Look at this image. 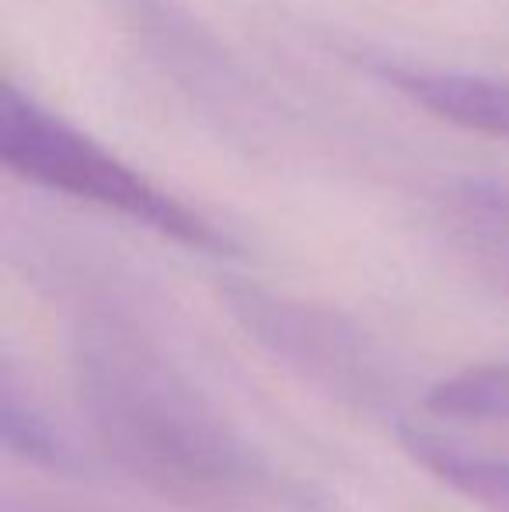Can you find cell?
Masks as SVG:
<instances>
[{
  "label": "cell",
  "instance_id": "obj_3",
  "mask_svg": "<svg viewBox=\"0 0 509 512\" xmlns=\"http://www.w3.org/2000/svg\"><path fill=\"white\" fill-rule=\"evenodd\" d=\"M224 304L262 349L314 387L353 408L384 405L387 377L381 359L367 335L342 314L245 279H227Z\"/></svg>",
  "mask_w": 509,
  "mask_h": 512
},
{
  "label": "cell",
  "instance_id": "obj_2",
  "mask_svg": "<svg viewBox=\"0 0 509 512\" xmlns=\"http://www.w3.org/2000/svg\"><path fill=\"white\" fill-rule=\"evenodd\" d=\"M0 157L14 175L63 192L98 209L140 223L168 241L206 255H234L238 244L217 230L199 209L185 206L171 192L119 161L98 140L70 126L14 84L0 88Z\"/></svg>",
  "mask_w": 509,
  "mask_h": 512
},
{
  "label": "cell",
  "instance_id": "obj_1",
  "mask_svg": "<svg viewBox=\"0 0 509 512\" xmlns=\"http://www.w3.org/2000/svg\"><path fill=\"white\" fill-rule=\"evenodd\" d=\"M74 394L102 453L189 512H328L245 443L168 352L116 310H84L70 335Z\"/></svg>",
  "mask_w": 509,
  "mask_h": 512
},
{
  "label": "cell",
  "instance_id": "obj_9",
  "mask_svg": "<svg viewBox=\"0 0 509 512\" xmlns=\"http://www.w3.org/2000/svg\"><path fill=\"white\" fill-rule=\"evenodd\" d=\"M0 432H4V446L21 460H32L39 467H53V471H70V450L53 425L46 422L39 408L18 391V380L11 370H4V391H0Z\"/></svg>",
  "mask_w": 509,
  "mask_h": 512
},
{
  "label": "cell",
  "instance_id": "obj_5",
  "mask_svg": "<svg viewBox=\"0 0 509 512\" xmlns=\"http://www.w3.org/2000/svg\"><path fill=\"white\" fill-rule=\"evenodd\" d=\"M401 95L450 126L509 140V77L447 74V70H394Z\"/></svg>",
  "mask_w": 509,
  "mask_h": 512
},
{
  "label": "cell",
  "instance_id": "obj_8",
  "mask_svg": "<svg viewBox=\"0 0 509 512\" xmlns=\"http://www.w3.org/2000/svg\"><path fill=\"white\" fill-rule=\"evenodd\" d=\"M426 408L461 422H509V363H482L440 380Z\"/></svg>",
  "mask_w": 509,
  "mask_h": 512
},
{
  "label": "cell",
  "instance_id": "obj_4",
  "mask_svg": "<svg viewBox=\"0 0 509 512\" xmlns=\"http://www.w3.org/2000/svg\"><path fill=\"white\" fill-rule=\"evenodd\" d=\"M133 28L150 42L157 60L203 102H217L220 112H234L245 98L238 67L224 56L217 39L199 28V21L178 0H123Z\"/></svg>",
  "mask_w": 509,
  "mask_h": 512
},
{
  "label": "cell",
  "instance_id": "obj_7",
  "mask_svg": "<svg viewBox=\"0 0 509 512\" xmlns=\"http://www.w3.org/2000/svg\"><path fill=\"white\" fill-rule=\"evenodd\" d=\"M398 439L422 471L440 478L464 499L478 502L489 512H509V460L468 450L454 439H443L440 432L408 422H398Z\"/></svg>",
  "mask_w": 509,
  "mask_h": 512
},
{
  "label": "cell",
  "instance_id": "obj_6",
  "mask_svg": "<svg viewBox=\"0 0 509 512\" xmlns=\"http://www.w3.org/2000/svg\"><path fill=\"white\" fill-rule=\"evenodd\" d=\"M447 223L475 269L509 297V182L468 178L447 192Z\"/></svg>",
  "mask_w": 509,
  "mask_h": 512
}]
</instances>
